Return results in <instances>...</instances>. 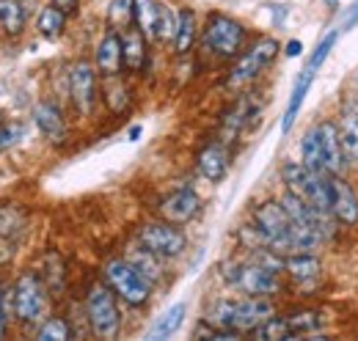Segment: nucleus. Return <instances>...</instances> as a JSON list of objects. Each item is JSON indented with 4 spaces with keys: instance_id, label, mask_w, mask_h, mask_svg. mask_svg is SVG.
Wrapping results in <instances>:
<instances>
[{
    "instance_id": "13",
    "label": "nucleus",
    "mask_w": 358,
    "mask_h": 341,
    "mask_svg": "<svg viewBox=\"0 0 358 341\" xmlns=\"http://www.w3.org/2000/svg\"><path fill=\"white\" fill-rule=\"evenodd\" d=\"M273 314H275L273 298L243 295V298H237V305H234V331H237L240 336H248V333H254L262 322H268Z\"/></svg>"
},
{
    "instance_id": "16",
    "label": "nucleus",
    "mask_w": 358,
    "mask_h": 341,
    "mask_svg": "<svg viewBox=\"0 0 358 341\" xmlns=\"http://www.w3.org/2000/svg\"><path fill=\"white\" fill-rule=\"evenodd\" d=\"M336 124H339L342 149H345L348 166L353 170H358V96L356 94H348V96L342 99Z\"/></svg>"
},
{
    "instance_id": "25",
    "label": "nucleus",
    "mask_w": 358,
    "mask_h": 341,
    "mask_svg": "<svg viewBox=\"0 0 358 341\" xmlns=\"http://www.w3.org/2000/svg\"><path fill=\"white\" fill-rule=\"evenodd\" d=\"M185 314H187V305H185V303L169 305V308L155 319V325L149 328L146 339L157 341V339H169V336H174L179 328H182V322H185Z\"/></svg>"
},
{
    "instance_id": "38",
    "label": "nucleus",
    "mask_w": 358,
    "mask_h": 341,
    "mask_svg": "<svg viewBox=\"0 0 358 341\" xmlns=\"http://www.w3.org/2000/svg\"><path fill=\"white\" fill-rule=\"evenodd\" d=\"M358 25V0L348 8V14H345V20H342V28H339V34H348V31H353Z\"/></svg>"
},
{
    "instance_id": "2",
    "label": "nucleus",
    "mask_w": 358,
    "mask_h": 341,
    "mask_svg": "<svg viewBox=\"0 0 358 341\" xmlns=\"http://www.w3.org/2000/svg\"><path fill=\"white\" fill-rule=\"evenodd\" d=\"M199 42L204 47V52H210L213 58L234 61L248 44V28L224 11H210L199 34Z\"/></svg>"
},
{
    "instance_id": "31",
    "label": "nucleus",
    "mask_w": 358,
    "mask_h": 341,
    "mask_svg": "<svg viewBox=\"0 0 358 341\" xmlns=\"http://www.w3.org/2000/svg\"><path fill=\"white\" fill-rule=\"evenodd\" d=\"M127 259L133 261L135 267H138V270H141V273H143L155 286L163 281V261H166V259H160V256H155L152 251H146L143 245L133 248V251L127 254Z\"/></svg>"
},
{
    "instance_id": "42",
    "label": "nucleus",
    "mask_w": 358,
    "mask_h": 341,
    "mask_svg": "<svg viewBox=\"0 0 358 341\" xmlns=\"http://www.w3.org/2000/svg\"><path fill=\"white\" fill-rule=\"evenodd\" d=\"M141 138V127L135 124V127H130V140H138Z\"/></svg>"
},
{
    "instance_id": "6",
    "label": "nucleus",
    "mask_w": 358,
    "mask_h": 341,
    "mask_svg": "<svg viewBox=\"0 0 358 341\" xmlns=\"http://www.w3.org/2000/svg\"><path fill=\"white\" fill-rule=\"evenodd\" d=\"M278 52H281L278 39H273V36H257L251 44H245V50L231 61V69H229V75H226L224 80L226 88L237 91V88L251 85L278 58Z\"/></svg>"
},
{
    "instance_id": "30",
    "label": "nucleus",
    "mask_w": 358,
    "mask_h": 341,
    "mask_svg": "<svg viewBox=\"0 0 358 341\" xmlns=\"http://www.w3.org/2000/svg\"><path fill=\"white\" fill-rule=\"evenodd\" d=\"M135 8V28L155 42V28H157V14H160V3L157 0H133Z\"/></svg>"
},
{
    "instance_id": "32",
    "label": "nucleus",
    "mask_w": 358,
    "mask_h": 341,
    "mask_svg": "<svg viewBox=\"0 0 358 341\" xmlns=\"http://www.w3.org/2000/svg\"><path fill=\"white\" fill-rule=\"evenodd\" d=\"M66 17L69 14H64L61 8H55L52 3L45 6L42 11H39V17H36V31L45 36V39H58L64 31H66Z\"/></svg>"
},
{
    "instance_id": "14",
    "label": "nucleus",
    "mask_w": 358,
    "mask_h": 341,
    "mask_svg": "<svg viewBox=\"0 0 358 341\" xmlns=\"http://www.w3.org/2000/svg\"><path fill=\"white\" fill-rule=\"evenodd\" d=\"M320 149H322V170H325V176L350 170L345 149H342V135H339L336 119H322L320 122Z\"/></svg>"
},
{
    "instance_id": "34",
    "label": "nucleus",
    "mask_w": 358,
    "mask_h": 341,
    "mask_svg": "<svg viewBox=\"0 0 358 341\" xmlns=\"http://www.w3.org/2000/svg\"><path fill=\"white\" fill-rule=\"evenodd\" d=\"M130 25H135L133 0H110V3H108V28H113V31H127Z\"/></svg>"
},
{
    "instance_id": "8",
    "label": "nucleus",
    "mask_w": 358,
    "mask_h": 341,
    "mask_svg": "<svg viewBox=\"0 0 358 341\" xmlns=\"http://www.w3.org/2000/svg\"><path fill=\"white\" fill-rule=\"evenodd\" d=\"M278 176L284 182V190L298 193L301 198H306L314 210L331 215V204H328V182L322 173H314L312 168H306L298 160H284Z\"/></svg>"
},
{
    "instance_id": "20",
    "label": "nucleus",
    "mask_w": 358,
    "mask_h": 341,
    "mask_svg": "<svg viewBox=\"0 0 358 341\" xmlns=\"http://www.w3.org/2000/svg\"><path fill=\"white\" fill-rule=\"evenodd\" d=\"M99 99L105 102L108 113H113V116H124L133 108V91L122 80V75H110V78L99 80Z\"/></svg>"
},
{
    "instance_id": "22",
    "label": "nucleus",
    "mask_w": 358,
    "mask_h": 341,
    "mask_svg": "<svg viewBox=\"0 0 358 341\" xmlns=\"http://www.w3.org/2000/svg\"><path fill=\"white\" fill-rule=\"evenodd\" d=\"M292 331V339H328L322 336V325H325V314L317 308H295L289 314H284Z\"/></svg>"
},
{
    "instance_id": "15",
    "label": "nucleus",
    "mask_w": 358,
    "mask_h": 341,
    "mask_svg": "<svg viewBox=\"0 0 358 341\" xmlns=\"http://www.w3.org/2000/svg\"><path fill=\"white\" fill-rule=\"evenodd\" d=\"M94 66H96L99 78H110V75H122V72H124L122 31L108 28V31L102 34V39L94 47Z\"/></svg>"
},
{
    "instance_id": "33",
    "label": "nucleus",
    "mask_w": 358,
    "mask_h": 341,
    "mask_svg": "<svg viewBox=\"0 0 358 341\" xmlns=\"http://www.w3.org/2000/svg\"><path fill=\"white\" fill-rule=\"evenodd\" d=\"M251 336H257L259 341H292V331H289V322L284 314H273Z\"/></svg>"
},
{
    "instance_id": "37",
    "label": "nucleus",
    "mask_w": 358,
    "mask_h": 341,
    "mask_svg": "<svg viewBox=\"0 0 358 341\" xmlns=\"http://www.w3.org/2000/svg\"><path fill=\"white\" fill-rule=\"evenodd\" d=\"M22 132H25L22 122H6V124L0 127V152L11 149V146H14V143L22 138Z\"/></svg>"
},
{
    "instance_id": "41",
    "label": "nucleus",
    "mask_w": 358,
    "mask_h": 341,
    "mask_svg": "<svg viewBox=\"0 0 358 341\" xmlns=\"http://www.w3.org/2000/svg\"><path fill=\"white\" fill-rule=\"evenodd\" d=\"M50 3H52L55 8H61L64 14H69V17H72V14L78 11V6H80V0H50Z\"/></svg>"
},
{
    "instance_id": "10",
    "label": "nucleus",
    "mask_w": 358,
    "mask_h": 341,
    "mask_svg": "<svg viewBox=\"0 0 358 341\" xmlns=\"http://www.w3.org/2000/svg\"><path fill=\"white\" fill-rule=\"evenodd\" d=\"M69 99L80 119H89L99 99V72L91 61H75L69 66Z\"/></svg>"
},
{
    "instance_id": "18",
    "label": "nucleus",
    "mask_w": 358,
    "mask_h": 341,
    "mask_svg": "<svg viewBox=\"0 0 358 341\" xmlns=\"http://www.w3.org/2000/svg\"><path fill=\"white\" fill-rule=\"evenodd\" d=\"M196 170L210 182V184H218L224 182L226 173H229V149H226L221 140H210L199 149L196 154Z\"/></svg>"
},
{
    "instance_id": "29",
    "label": "nucleus",
    "mask_w": 358,
    "mask_h": 341,
    "mask_svg": "<svg viewBox=\"0 0 358 341\" xmlns=\"http://www.w3.org/2000/svg\"><path fill=\"white\" fill-rule=\"evenodd\" d=\"M34 336H36V341H69L75 339V328L64 317H45L34 328Z\"/></svg>"
},
{
    "instance_id": "17",
    "label": "nucleus",
    "mask_w": 358,
    "mask_h": 341,
    "mask_svg": "<svg viewBox=\"0 0 358 341\" xmlns=\"http://www.w3.org/2000/svg\"><path fill=\"white\" fill-rule=\"evenodd\" d=\"M34 124L45 135V140L55 143V146H61L69 138V124L64 119V110L52 99H42L34 105Z\"/></svg>"
},
{
    "instance_id": "7",
    "label": "nucleus",
    "mask_w": 358,
    "mask_h": 341,
    "mask_svg": "<svg viewBox=\"0 0 358 341\" xmlns=\"http://www.w3.org/2000/svg\"><path fill=\"white\" fill-rule=\"evenodd\" d=\"M251 223L259 228L265 248H273L275 254H281V256L298 254V251H295V240H292V220H289V215L281 207L278 198L259 201V204L251 210Z\"/></svg>"
},
{
    "instance_id": "5",
    "label": "nucleus",
    "mask_w": 358,
    "mask_h": 341,
    "mask_svg": "<svg viewBox=\"0 0 358 341\" xmlns=\"http://www.w3.org/2000/svg\"><path fill=\"white\" fill-rule=\"evenodd\" d=\"M47 300L50 292L42 275L34 270H22L11 284V317L25 328H36L47 317Z\"/></svg>"
},
{
    "instance_id": "12",
    "label": "nucleus",
    "mask_w": 358,
    "mask_h": 341,
    "mask_svg": "<svg viewBox=\"0 0 358 341\" xmlns=\"http://www.w3.org/2000/svg\"><path fill=\"white\" fill-rule=\"evenodd\" d=\"M199 212H201V196L190 184H182L177 190H171L157 204V217H163L169 223H177V226H187L190 220L199 217Z\"/></svg>"
},
{
    "instance_id": "27",
    "label": "nucleus",
    "mask_w": 358,
    "mask_h": 341,
    "mask_svg": "<svg viewBox=\"0 0 358 341\" xmlns=\"http://www.w3.org/2000/svg\"><path fill=\"white\" fill-rule=\"evenodd\" d=\"M301 163L306 168H312L314 173L325 176V170H322V149H320V122H314L301 138Z\"/></svg>"
},
{
    "instance_id": "36",
    "label": "nucleus",
    "mask_w": 358,
    "mask_h": 341,
    "mask_svg": "<svg viewBox=\"0 0 358 341\" xmlns=\"http://www.w3.org/2000/svg\"><path fill=\"white\" fill-rule=\"evenodd\" d=\"M336 42H339V31H328V34H325V36L317 42L314 52L309 55V61H306V66H312L314 72H320V69H322V64L328 61V55L334 52Z\"/></svg>"
},
{
    "instance_id": "26",
    "label": "nucleus",
    "mask_w": 358,
    "mask_h": 341,
    "mask_svg": "<svg viewBox=\"0 0 358 341\" xmlns=\"http://www.w3.org/2000/svg\"><path fill=\"white\" fill-rule=\"evenodd\" d=\"M25 8L22 0H0V31L8 39H20L25 34Z\"/></svg>"
},
{
    "instance_id": "3",
    "label": "nucleus",
    "mask_w": 358,
    "mask_h": 341,
    "mask_svg": "<svg viewBox=\"0 0 358 341\" xmlns=\"http://www.w3.org/2000/svg\"><path fill=\"white\" fill-rule=\"evenodd\" d=\"M102 281L116 292V298L130 308H146L155 284L135 267L127 256H113L102 264Z\"/></svg>"
},
{
    "instance_id": "35",
    "label": "nucleus",
    "mask_w": 358,
    "mask_h": 341,
    "mask_svg": "<svg viewBox=\"0 0 358 341\" xmlns=\"http://www.w3.org/2000/svg\"><path fill=\"white\" fill-rule=\"evenodd\" d=\"M177 36V11L166 3H160V14H157V28H155V42L174 44Z\"/></svg>"
},
{
    "instance_id": "39",
    "label": "nucleus",
    "mask_w": 358,
    "mask_h": 341,
    "mask_svg": "<svg viewBox=\"0 0 358 341\" xmlns=\"http://www.w3.org/2000/svg\"><path fill=\"white\" fill-rule=\"evenodd\" d=\"M281 52H284L287 58H301V55H303V42H301V39H289V42L281 47Z\"/></svg>"
},
{
    "instance_id": "40",
    "label": "nucleus",
    "mask_w": 358,
    "mask_h": 341,
    "mask_svg": "<svg viewBox=\"0 0 358 341\" xmlns=\"http://www.w3.org/2000/svg\"><path fill=\"white\" fill-rule=\"evenodd\" d=\"M8 319H11V314H8L6 298H3V292H0V339H3V336H6V331H8Z\"/></svg>"
},
{
    "instance_id": "23",
    "label": "nucleus",
    "mask_w": 358,
    "mask_h": 341,
    "mask_svg": "<svg viewBox=\"0 0 358 341\" xmlns=\"http://www.w3.org/2000/svg\"><path fill=\"white\" fill-rule=\"evenodd\" d=\"M314 78H317V72H314L312 66H303V72L298 75V80L292 85L289 102H287L284 116H281V132H284V135L295 127V122H298V116H301V108H303V102H306V94H309V88H312Z\"/></svg>"
},
{
    "instance_id": "1",
    "label": "nucleus",
    "mask_w": 358,
    "mask_h": 341,
    "mask_svg": "<svg viewBox=\"0 0 358 341\" xmlns=\"http://www.w3.org/2000/svg\"><path fill=\"white\" fill-rule=\"evenodd\" d=\"M218 275L229 289L240 295H257V298H275L284 292L281 273L270 270L265 264L248 259H224L218 264Z\"/></svg>"
},
{
    "instance_id": "43",
    "label": "nucleus",
    "mask_w": 358,
    "mask_h": 341,
    "mask_svg": "<svg viewBox=\"0 0 358 341\" xmlns=\"http://www.w3.org/2000/svg\"><path fill=\"white\" fill-rule=\"evenodd\" d=\"M3 124H6V113L0 110V127H3Z\"/></svg>"
},
{
    "instance_id": "24",
    "label": "nucleus",
    "mask_w": 358,
    "mask_h": 341,
    "mask_svg": "<svg viewBox=\"0 0 358 341\" xmlns=\"http://www.w3.org/2000/svg\"><path fill=\"white\" fill-rule=\"evenodd\" d=\"M199 20H196V11L193 8H177V36H174V55H187L196 42H199Z\"/></svg>"
},
{
    "instance_id": "28",
    "label": "nucleus",
    "mask_w": 358,
    "mask_h": 341,
    "mask_svg": "<svg viewBox=\"0 0 358 341\" xmlns=\"http://www.w3.org/2000/svg\"><path fill=\"white\" fill-rule=\"evenodd\" d=\"M234 305L237 298H218L213 300L204 308V322L213 328H224V331H234ZM237 333V331H234Z\"/></svg>"
},
{
    "instance_id": "4",
    "label": "nucleus",
    "mask_w": 358,
    "mask_h": 341,
    "mask_svg": "<svg viewBox=\"0 0 358 341\" xmlns=\"http://www.w3.org/2000/svg\"><path fill=\"white\" fill-rule=\"evenodd\" d=\"M83 311H86V325L89 333L96 339H119L122 333V308H119V298L116 292L105 284V281H94L86 289L83 298Z\"/></svg>"
},
{
    "instance_id": "11",
    "label": "nucleus",
    "mask_w": 358,
    "mask_h": 341,
    "mask_svg": "<svg viewBox=\"0 0 358 341\" xmlns=\"http://www.w3.org/2000/svg\"><path fill=\"white\" fill-rule=\"evenodd\" d=\"M328 182V204L331 215L336 217L339 226L345 228H356L358 226V193L353 182L348 179V173H331L325 176Z\"/></svg>"
},
{
    "instance_id": "21",
    "label": "nucleus",
    "mask_w": 358,
    "mask_h": 341,
    "mask_svg": "<svg viewBox=\"0 0 358 341\" xmlns=\"http://www.w3.org/2000/svg\"><path fill=\"white\" fill-rule=\"evenodd\" d=\"M122 50H124V72L141 75L149 64V39L130 25L127 31H122Z\"/></svg>"
},
{
    "instance_id": "19",
    "label": "nucleus",
    "mask_w": 358,
    "mask_h": 341,
    "mask_svg": "<svg viewBox=\"0 0 358 341\" xmlns=\"http://www.w3.org/2000/svg\"><path fill=\"white\" fill-rule=\"evenodd\" d=\"M284 275L298 286H314L322 278V259L320 254L284 256Z\"/></svg>"
},
{
    "instance_id": "9",
    "label": "nucleus",
    "mask_w": 358,
    "mask_h": 341,
    "mask_svg": "<svg viewBox=\"0 0 358 341\" xmlns=\"http://www.w3.org/2000/svg\"><path fill=\"white\" fill-rule=\"evenodd\" d=\"M135 242L143 245L146 251H152L160 259H179V256L187 251V234L179 228L177 223H169L163 217L157 220H149V223H141L138 231H135Z\"/></svg>"
}]
</instances>
